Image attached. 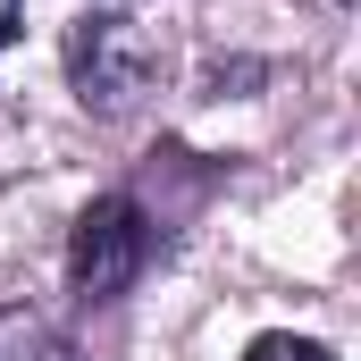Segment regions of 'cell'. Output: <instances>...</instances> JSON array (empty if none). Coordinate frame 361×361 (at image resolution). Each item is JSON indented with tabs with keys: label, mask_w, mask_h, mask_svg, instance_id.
Segmentation results:
<instances>
[{
	"label": "cell",
	"mask_w": 361,
	"mask_h": 361,
	"mask_svg": "<svg viewBox=\"0 0 361 361\" xmlns=\"http://www.w3.org/2000/svg\"><path fill=\"white\" fill-rule=\"evenodd\" d=\"M0 361H76L59 328H42L34 311H0Z\"/></svg>",
	"instance_id": "3957f363"
},
{
	"label": "cell",
	"mask_w": 361,
	"mask_h": 361,
	"mask_svg": "<svg viewBox=\"0 0 361 361\" xmlns=\"http://www.w3.org/2000/svg\"><path fill=\"white\" fill-rule=\"evenodd\" d=\"M160 68H169V51L143 17H76L68 25V76L85 92V109H101V118L135 109L160 85Z\"/></svg>",
	"instance_id": "6da1fadb"
},
{
	"label": "cell",
	"mask_w": 361,
	"mask_h": 361,
	"mask_svg": "<svg viewBox=\"0 0 361 361\" xmlns=\"http://www.w3.org/2000/svg\"><path fill=\"white\" fill-rule=\"evenodd\" d=\"M152 261V219L126 202V193H101L85 202V219H76V235H68V277H76V294L85 302H118L135 277Z\"/></svg>",
	"instance_id": "7a4b0ae2"
},
{
	"label": "cell",
	"mask_w": 361,
	"mask_h": 361,
	"mask_svg": "<svg viewBox=\"0 0 361 361\" xmlns=\"http://www.w3.org/2000/svg\"><path fill=\"white\" fill-rule=\"evenodd\" d=\"M244 361H336L328 345H311V336H252V353Z\"/></svg>",
	"instance_id": "277c9868"
}]
</instances>
